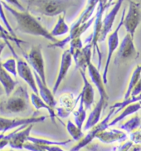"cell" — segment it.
Returning a JSON list of instances; mask_svg holds the SVG:
<instances>
[{
	"label": "cell",
	"mask_w": 141,
	"mask_h": 151,
	"mask_svg": "<svg viewBox=\"0 0 141 151\" xmlns=\"http://www.w3.org/2000/svg\"><path fill=\"white\" fill-rule=\"evenodd\" d=\"M24 149L29 151H66L58 145H41L28 141L24 145Z\"/></svg>",
	"instance_id": "29"
},
{
	"label": "cell",
	"mask_w": 141,
	"mask_h": 151,
	"mask_svg": "<svg viewBox=\"0 0 141 151\" xmlns=\"http://www.w3.org/2000/svg\"><path fill=\"white\" fill-rule=\"evenodd\" d=\"M139 58V52L134 43V37L127 33L124 37L123 40L119 44L117 53L115 56V64L118 65L121 62L129 60H135Z\"/></svg>",
	"instance_id": "7"
},
{
	"label": "cell",
	"mask_w": 141,
	"mask_h": 151,
	"mask_svg": "<svg viewBox=\"0 0 141 151\" xmlns=\"http://www.w3.org/2000/svg\"><path fill=\"white\" fill-rule=\"evenodd\" d=\"M87 70H88V74L91 80L92 81L94 85L96 86V89L100 94V98H103L106 101H108L109 96L106 92V88H105V83L103 81L102 76H101L100 70L94 66L92 62H89L87 65Z\"/></svg>",
	"instance_id": "15"
},
{
	"label": "cell",
	"mask_w": 141,
	"mask_h": 151,
	"mask_svg": "<svg viewBox=\"0 0 141 151\" xmlns=\"http://www.w3.org/2000/svg\"><path fill=\"white\" fill-rule=\"evenodd\" d=\"M80 74L83 80V87L81 92L80 93L81 100L83 101L86 110H91L92 105L94 104V96H95L94 88L91 83H90V81L87 80L86 72L80 71Z\"/></svg>",
	"instance_id": "18"
},
{
	"label": "cell",
	"mask_w": 141,
	"mask_h": 151,
	"mask_svg": "<svg viewBox=\"0 0 141 151\" xmlns=\"http://www.w3.org/2000/svg\"><path fill=\"white\" fill-rule=\"evenodd\" d=\"M0 40H4V41H12V42H16L17 44L18 45V47H20V43H22L23 42V41L20 40V39H18V38H14L12 36H8V35H5L4 34L3 32H0Z\"/></svg>",
	"instance_id": "38"
},
{
	"label": "cell",
	"mask_w": 141,
	"mask_h": 151,
	"mask_svg": "<svg viewBox=\"0 0 141 151\" xmlns=\"http://www.w3.org/2000/svg\"><path fill=\"white\" fill-rule=\"evenodd\" d=\"M110 5H113L114 4L112 1H99L98 3V6L96 8V16H95V22H94V28H93L92 34L90 37V39L91 42V45H92L93 53L96 52L98 54V69L100 70L101 68V53L99 48V37H100V34H101V31L102 27V20H103V16H104V13L106 11V9H108Z\"/></svg>",
	"instance_id": "4"
},
{
	"label": "cell",
	"mask_w": 141,
	"mask_h": 151,
	"mask_svg": "<svg viewBox=\"0 0 141 151\" xmlns=\"http://www.w3.org/2000/svg\"><path fill=\"white\" fill-rule=\"evenodd\" d=\"M106 103H107V101H106L103 98H100V100L96 103L95 108L91 111L87 121L84 125L83 129L85 130H90L92 127H94L95 125H96L99 123L103 109L106 106Z\"/></svg>",
	"instance_id": "20"
},
{
	"label": "cell",
	"mask_w": 141,
	"mask_h": 151,
	"mask_svg": "<svg viewBox=\"0 0 141 151\" xmlns=\"http://www.w3.org/2000/svg\"><path fill=\"white\" fill-rule=\"evenodd\" d=\"M96 139L103 144H112L115 142H124L127 139V133L117 129H106L99 134Z\"/></svg>",
	"instance_id": "16"
},
{
	"label": "cell",
	"mask_w": 141,
	"mask_h": 151,
	"mask_svg": "<svg viewBox=\"0 0 141 151\" xmlns=\"http://www.w3.org/2000/svg\"><path fill=\"white\" fill-rule=\"evenodd\" d=\"M141 79V66L140 65H138L136 68L135 69V71H133L132 75L130 76V79L129 81V85L126 91L124 93V100H127L130 97V95L132 92L134 87L136 86V84L139 82V81Z\"/></svg>",
	"instance_id": "26"
},
{
	"label": "cell",
	"mask_w": 141,
	"mask_h": 151,
	"mask_svg": "<svg viewBox=\"0 0 141 151\" xmlns=\"http://www.w3.org/2000/svg\"><path fill=\"white\" fill-rule=\"evenodd\" d=\"M98 3H99V1H96V0H91V1L87 2V5H86V9H84L83 12L78 17V18L72 23L69 33H72V32H76L81 26H82L83 24H85L86 22H87L89 20H91L92 18L94 10L98 6Z\"/></svg>",
	"instance_id": "17"
},
{
	"label": "cell",
	"mask_w": 141,
	"mask_h": 151,
	"mask_svg": "<svg viewBox=\"0 0 141 151\" xmlns=\"http://www.w3.org/2000/svg\"><path fill=\"white\" fill-rule=\"evenodd\" d=\"M4 6L2 4V1H0V18L2 19V21L4 22V27H6V30L9 32V33L10 35L12 36L14 38H18L17 37V36L15 34V32L13 30V28L12 27L10 26V24H9V21H8V19L6 18V16H5L4 14Z\"/></svg>",
	"instance_id": "35"
},
{
	"label": "cell",
	"mask_w": 141,
	"mask_h": 151,
	"mask_svg": "<svg viewBox=\"0 0 141 151\" xmlns=\"http://www.w3.org/2000/svg\"><path fill=\"white\" fill-rule=\"evenodd\" d=\"M34 76H35L36 82H37V86L38 88V93H39V96L44 101V102L48 105L49 106L53 109H55L57 106L58 101L55 100L54 95H53V91H51L49 88L47 86V84H45L41 80L39 76L37 75L36 72L33 73Z\"/></svg>",
	"instance_id": "19"
},
{
	"label": "cell",
	"mask_w": 141,
	"mask_h": 151,
	"mask_svg": "<svg viewBox=\"0 0 141 151\" xmlns=\"http://www.w3.org/2000/svg\"><path fill=\"white\" fill-rule=\"evenodd\" d=\"M132 145L133 143L130 140H129V141H126V142L124 143L123 145H121L120 146L115 148L114 151H128L129 150V148Z\"/></svg>",
	"instance_id": "39"
},
{
	"label": "cell",
	"mask_w": 141,
	"mask_h": 151,
	"mask_svg": "<svg viewBox=\"0 0 141 151\" xmlns=\"http://www.w3.org/2000/svg\"><path fill=\"white\" fill-rule=\"evenodd\" d=\"M81 100V95L76 98L74 94L71 92L62 94L58 99L57 106L55 110L57 111V115L62 119L67 118L75 110L76 104Z\"/></svg>",
	"instance_id": "10"
},
{
	"label": "cell",
	"mask_w": 141,
	"mask_h": 151,
	"mask_svg": "<svg viewBox=\"0 0 141 151\" xmlns=\"http://www.w3.org/2000/svg\"><path fill=\"white\" fill-rule=\"evenodd\" d=\"M5 151H13V150H5Z\"/></svg>",
	"instance_id": "46"
},
{
	"label": "cell",
	"mask_w": 141,
	"mask_h": 151,
	"mask_svg": "<svg viewBox=\"0 0 141 151\" xmlns=\"http://www.w3.org/2000/svg\"><path fill=\"white\" fill-rule=\"evenodd\" d=\"M141 22V3L135 1L129 2L127 14L124 18L123 27L127 33L134 37L136 29Z\"/></svg>",
	"instance_id": "5"
},
{
	"label": "cell",
	"mask_w": 141,
	"mask_h": 151,
	"mask_svg": "<svg viewBox=\"0 0 141 151\" xmlns=\"http://www.w3.org/2000/svg\"><path fill=\"white\" fill-rule=\"evenodd\" d=\"M6 3H9L10 4H13L15 5L16 7H18V9L17 10H21V11H25V9L24 8L22 7V5L20 4L19 3H18V1H13V0H8V1H5Z\"/></svg>",
	"instance_id": "41"
},
{
	"label": "cell",
	"mask_w": 141,
	"mask_h": 151,
	"mask_svg": "<svg viewBox=\"0 0 141 151\" xmlns=\"http://www.w3.org/2000/svg\"><path fill=\"white\" fill-rule=\"evenodd\" d=\"M29 107V96L26 87L19 86L7 100L0 103V112L3 114L22 113Z\"/></svg>",
	"instance_id": "3"
},
{
	"label": "cell",
	"mask_w": 141,
	"mask_h": 151,
	"mask_svg": "<svg viewBox=\"0 0 141 151\" xmlns=\"http://www.w3.org/2000/svg\"><path fill=\"white\" fill-rule=\"evenodd\" d=\"M5 94V90L4 88V86H2V84L0 83V97L3 96V95H4Z\"/></svg>",
	"instance_id": "45"
},
{
	"label": "cell",
	"mask_w": 141,
	"mask_h": 151,
	"mask_svg": "<svg viewBox=\"0 0 141 151\" xmlns=\"http://www.w3.org/2000/svg\"><path fill=\"white\" fill-rule=\"evenodd\" d=\"M129 140L133 144L141 145V129H138L129 134Z\"/></svg>",
	"instance_id": "37"
},
{
	"label": "cell",
	"mask_w": 141,
	"mask_h": 151,
	"mask_svg": "<svg viewBox=\"0 0 141 151\" xmlns=\"http://www.w3.org/2000/svg\"><path fill=\"white\" fill-rule=\"evenodd\" d=\"M2 4L15 18L17 22V29L19 32L25 34L42 37L53 42V43L58 42L59 41L51 35L50 32L47 31L27 10L18 11L8 4L6 2H2Z\"/></svg>",
	"instance_id": "1"
},
{
	"label": "cell",
	"mask_w": 141,
	"mask_h": 151,
	"mask_svg": "<svg viewBox=\"0 0 141 151\" xmlns=\"http://www.w3.org/2000/svg\"><path fill=\"white\" fill-rule=\"evenodd\" d=\"M138 101L141 102V93L139 96H135V97H129L127 100H124L123 101H119V102L115 103L114 105H112L110 106V109L115 110V115L120 111H123V109H124L126 106H128L129 105H132V104H135V103L138 102Z\"/></svg>",
	"instance_id": "31"
},
{
	"label": "cell",
	"mask_w": 141,
	"mask_h": 151,
	"mask_svg": "<svg viewBox=\"0 0 141 151\" xmlns=\"http://www.w3.org/2000/svg\"><path fill=\"white\" fill-rule=\"evenodd\" d=\"M6 42H7V45L9 47L10 50L12 51L13 56L18 59L17 65H18V75H19V76L26 82L27 84L29 86V87L31 88V90L32 91L33 93H35L36 95H38V96H39V93H38V88H37V86L35 76H34V74L32 73L31 68L28 66V63L27 62H25V61H23V60L19 59V58H18V56L16 54V52H14V50L13 49V47L10 46V43H9V41H7Z\"/></svg>",
	"instance_id": "11"
},
{
	"label": "cell",
	"mask_w": 141,
	"mask_h": 151,
	"mask_svg": "<svg viewBox=\"0 0 141 151\" xmlns=\"http://www.w3.org/2000/svg\"><path fill=\"white\" fill-rule=\"evenodd\" d=\"M32 126L33 124L28 125L26 128L18 131L12 138L11 141L9 143V146L16 150L24 149V145L28 141V138L30 137Z\"/></svg>",
	"instance_id": "21"
},
{
	"label": "cell",
	"mask_w": 141,
	"mask_h": 151,
	"mask_svg": "<svg viewBox=\"0 0 141 151\" xmlns=\"http://www.w3.org/2000/svg\"><path fill=\"white\" fill-rule=\"evenodd\" d=\"M26 125H23V126H21L19 128H17L14 131H12L11 133L8 134H4V133H1L0 134V150H3L4 147H6L8 145H9V143L11 141L12 138L13 137V135L17 133L18 131L21 130V129L26 128Z\"/></svg>",
	"instance_id": "34"
},
{
	"label": "cell",
	"mask_w": 141,
	"mask_h": 151,
	"mask_svg": "<svg viewBox=\"0 0 141 151\" xmlns=\"http://www.w3.org/2000/svg\"><path fill=\"white\" fill-rule=\"evenodd\" d=\"M128 151H141V145H137V144H133V145Z\"/></svg>",
	"instance_id": "42"
},
{
	"label": "cell",
	"mask_w": 141,
	"mask_h": 151,
	"mask_svg": "<svg viewBox=\"0 0 141 151\" xmlns=\"http://www.w3.org/2000/svg\"><path fill=\"white\" fill-rule=\"evenodd\" d=\"M122 4H123L122 0L117 1L114 4L113 8L110 9V12L106 14L105 18H103L101 31V34H100V37H99V43L104 42L106 39L107 36L110 35L109 33L112 31V27H113V24L115 22V18L119 13V11L120 10Z\"/></svg>",
	"instance_id": "13"
},
{
	"label": "cell",
	"mask_w": 141,
	"mask_h": 151,
	"mask_svg": "<svg viewBox=\"0 0 141 151\" xmlns=\"http://www.w3.org/2000/svg\"><path fill=\"white\" fill-rule=\"evenodd\" d=\"M72 55L70 53V50H65L62 52V58H61V64H60V68L58 71L57 80L54 83L53 88V93L55 96L58 92V90L60 86V85L62 82V81L65 79L67 72L70 69L71 63H72Z\"/></svg>",
	"instance_id": "14"
},
{
	"label": "cell",
	"mask_w": 141,
	"mask_h": 151,
	"mask_svg": "<svg viewBox=\"0 0 141 151\" xmlns=\"http://www.w3.org/2000/svg\"><path fill=\"white\" fill-rule=\"evenodd\" d=\"M6 45H7V42H6V41L0 40V57H1V54H2V52H3V50L5 48ZM0 62H1V61H0Z\"/></svg>",
	"instance_id": "43"
},
{
	"label": "cell",
	"mask_w": 141,
	"mask_h": 151,
	"mask_svg": "<svg viewBox=\"0 0 141 151\" xmlns=\"http://www.w3.org/2000/svg\"><path fill=\"white\" fill-rule=\"evenodd\" d=\"M72 114L74 116V122H75V124L78 128L82 129V126H83L84 122H85V120L86 118V110L83 101L81 100V101L79 102V107H78V109L73 111Z\"/></svg>",
	"instance_id": "28"
},
{
	"label": "cell",
	"mask_w": 141,
	"mask_h": 151,
	"mask_svg": "<svg viewBox=\"0 0 141 151\" xmlns=\"http://www.w3.org/2000/svg\"><path fill=\"white\" fill-rule=\"evenodd\" d=\"M27 3L29 13L47 17L66 14V10L74 5L73 1L66 0H31L27 1Z\"/></svg>",
	"instance_id": "2"
},
{
	"label": "cell",
	"mask_w": 141,
	"mask_h": 151,
	"mask_svg": "<svg viewBox=\"0 0 141 151\" xmlns=\"http://www.w3.org/2000/svg\"><path fill=\"white\" fill-rule=\"evenodd\" d=\"M141 109V102L140 103H135L132 105H129L128 106H126L124 109H123L122 112L120 113V115L118 116H116L114 120L112 121H110L109 123V127L113 126L117 123H119L121 120H123L124 118H126L127 116L135 114L137 111H139Z\"/></svg>",
	"instance_id": "24"
},
{
	"label": "cell",
	"mask_w": 141,
	"mask_h": 151,
	"mask_svg": "<svg viewBox=\"0 0 141 151\" xmlns=\"http://www.w3.org/2000/svg\"><path fill=\"white\" fill-rule=\"evenodd\" d=\"M126 13V10L124 9L122 16L120 18V21L118 23L117 27L114 31L108 36V54H107V58H106V65L103 70V74H102V78L105 85L107 84V75H108V71H109V67H110V62L112 57L114 55V52L116 51V49L119 47V32L120 30L121 27H123V22L124 15Z\"/></svg>",
	"instance_id": "8"
},
{
	"label": "cell",
	"mask_w": 141,
	"mask_h": 151,
	"mask_svg": "<svg viewBox=\"0 0 141 151\" xmlns=\"http://www.w3.org/2000/svg\"><path fill=\"white\" fill-rule=\"evenodd\" d=\"M66 129H67L68 133L70 134L71 138L73 139V140H76V141H80L85 136L82 129L78 128L71 120H68L67 121Z\"/></svg>",
	"instance_id": "32"
},
{
	"label": "cell",
	"mask_w": 141,
	"mask_h": 151,
	"mask_svg": "<svg viewBox=\"0 0 141 151\" xmlns=\"http://www.w3.org/2000/svg\"><path fill=\"white\" fill-rule=\"evenodd\" d=\"M65 16L66 14H61L60 16H58V22L56 23L55 27H53V30L50 32L51 35L53 37H58V36L65 35L66 33L70 32V27L66 24L65 21Z\"/></svg>",
	"instance_id": "25"
},
{
	"label": "cell",
	"mask_w": 141,
	"mask_h": 151,
	"mask_svg": "<svg viewBox=\"0 0 141 151\" xmlns=\"http://www.w3.org/2000/svg\"><path fill=\"white\" fill-rule=\"evenodd\" d=\"M83 44H82V42H81V37H78V38H75L73 40L70 41V53L75 52L76 50H81V49L83 48Z\"/></svg>",
	"instance_id": "36"
},
{
	"label": "cell",
	"mask_w": 141,
	"mask_h": 151,
	"mask_svg": "<svg viewBox=\"0 0 141 151\" xmlns=\"http://www.w3.org/2000/svg\"><path fill=\"white\" fill-rule=\"evenodd\" d=\"M140 125L141 117H140L138 115H135L122 124H119V127L120 128V129H123V131L124 132H126L127 134H130L132 133L133 131L139 129V127Z\"/></svg>",
	"instance_id": "27"
},
{
	"label": "cell",
	"mask_w": 141,
	"mask_h": 151,
	"mask_svg": "<svg viewBox=\"0 0 141 151\" xmlns=\"http://www.w3.org/2000/svg\"><path fill=\"white\" fill-rule=\"evenodd\" d=\"M140 93H141V79L139 81V82L137 83L136 86L134 87L132 92H131V95H130V97H135V96H139Z\"/></svg>",
	"instance_id": "40"
},
{
	"label": "cell",
	"mask_w": 141,
	"mask_h": 151,
	"mask_svg": "<svg viewBox=\"0 0 141 151\" xmlns=\"http://www.w3.org/2000/svg\"><path fill=\"white\" fill-rule=\"evenodd\" d=\"M31 101L32 106H34L36 110H40V109H45L47 111H48L49 116H50V118L53 121V123L55 124L56 122V117H57V114L55 113V111L54 109L51 108L48 105H47L46 103L44 102V101L38 95H36L35 93L31 94Z\"/></svg>",
	"instance_id": "23"
},
{
	"label": "cell",
	"mask_w": 141,
	"mask_h": 151,
	"mask_svg": "<svg viewBox=\"0 0 141 151\" xmlns=\"http://www.w3.org/2000/svg\"><path fill=\"white\" fill-rule=\"evenodd\" d=\"M3 67L9 74L13 75L15 78L18 76V65L14 58H9L3 63Z\"/></svg>",
	"instance_id": "33"
},
{
	"label": "cell",
	"mask_w": 141,
	"mask_h": 151,
	"mask_svg": "<svg viewBox=\"0 0 141 151\" xmlns=\"http://www.w3.org/2000/svg\"><path fill=\"white\" fill-rule=\"evenodd\" d=\"M71 139H67V140H63V141H57V140H50V139H42V138L37 137H30L28 138V142H31L36 145H58V146H62L66 145V144L70 143Z\"/></svg>",
	"instance_id": "30"
},
{
	"label": "cell",
	"mask_w": 141,
	"mask_h": 151,
	"mask_svg": "<svg viewBox=\"0 0 141 151\" xmlns=\"http://www.w3.org/2000/svg\"><path fill=\"white\" fill-rule=\"evenodd\" d=\"M0 83L4 86L5 90V95L10 96L11 93L15 90L18 81L13 80L8 71L3 67V63L0 62Z\"/></svg>",
	"instance_id": "22"
},
{
	"label": "cell",
	"mask_w": 141,
	"mask_h": 151,
	"mask_svg": "<svg viewBox=\"0 0 141 151\" xmlns=\"http://www.w3.org/2000/svg\"><path fill=\"white\" fill-rule=\"evenodd\" d=\"M24 58L27 60V63L32 67L37 75L39 76L41 80L47 84L46 81V73H45L44 59L42 52L41 45L33 46L28 53H23Z\"/></svg>",
	"instance_id": "9"
},
{
	"label": "cell",
	"mask_w": 141,
	"mask_h": 151,
	"mask_svg": "<svg viewBox=\"0 0 141 151\" xmlns=\"http://www.w3.org/2000/svg\"><path fill=\"white\" fill-rule=\"evenodd\" d=\"M46 116H32L28 118H22V119H9V118H4L0 117V132L5 133L9 129H14V128H19L23 125H31L35 123H41L46 120Z\"/></svg>",
	"instance_id": "12"
},
{
	"label": "cell",
	"mask_w": 141,
	"mask_h": 151,
	"mask_svg": "<svg viewBox=\"0 0 141 151\" xmlns=\"http://www.w3.org/2000/svg\"><path fill=\"white\" fill-rule=\"evenodd\" d=\"M0 32H3L4 34H5V35L11 36L9 33V32H8L7 30H6V29H5L4 27V26H3V25H2L1 23H0Z\"/></svg>",
	"instance_id": "44"
},
{
	"label": "cell",
	"mask_w": 141,
	"mask_h": 151,
	"mask_svg": "<svg viewBox=\"0 0 141 151\" xmlns=\"http://www.w3.org/2000/svg\"><path fill=\"white\" fill-rule=\"evenodd\" d=\"M115 110L110 109V112L108 113L107 116H106L101 122H99L96 125H95L94 127H92L91 129H90L88 131V133L86 134L76 145L72 147L70 150V151L81 150V149H83L84 147L87 146L94 139H96L99 134H101L102 131L108 129L109 128V123H110V118L115 115Z\"/></svg>",
	"instance_id": "6"
}]
</instances>
